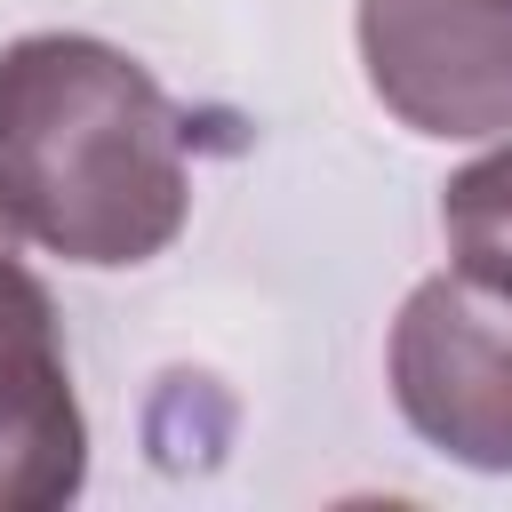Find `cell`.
Listing matches in <instances>:
<instances>
[{
  "label": "cell",
  "instance_id": "5b68a950",
  "mask_svg": "<svg viewBox=\"0 0 512 512\" xmlns=\"http://www.w3.org/2000/svg\"><path fill=\"white\" fill-rule=\"evenodd\" d=\"M440 232H448L456 272H472V280L512 296V144H496V152H480L472 168L448 176Z\"/></svg>",
  "mask_w": 512,
  "mask_h": 512
},
{
  "label": "cell",
  "instance_id": "277c9868",
  "mask_svg": "<svg viewBox=\"0 0 512 512\" xmlns=\"http://www.w3.org/2000/svg\"><path fill=\"white\" fill-rule=\"evenodd\" d=\"M24 216L0 192V512H56L88 480V416L72 400L56 304L24 264Z\"/></svg>",
  "mask_w": 512,
  "mask_h": 512
},
{
  "label": "cell",
  "instance_id": "7a4b0ae2",
  "mask_svg": "<svg viewBox=\"0 0 512 512\" xmlns=\"http://www.w3.org/2000/svg\"><path fill=\"white\" fill-rule=\"evenodd\" d=\"M392 400L424 448L472 472H512V296L472 272L408 288L384 352Z\"/></svg>",
  "mask_w": 512,
  "mask_h": 512
},
{
  "label": "cell",
  "instance_id": "6da1fadb",
  "mask_svg": "<svg viewBox=\"0 0 512 512\" xmlns=\"http://www.w3.org/2000/svg\"><path fill=\"white\" fill-rule=\"evenodd\" d=\"M0 192L64 264H152L192 216L184 112L128 48L24 32L0 48Z\"/></svg>",
  "mask_w": 512,
  "mask_h": 512
},
{
  "label": "cell",
  "instance_id": "3957f363",
  "mask_svg": "<svg viewBox=\"0 0 512 512\" xmlns=\"http://www.w3.org/2000/svg\"><path fill=\"white\" fill-rule=\"evenodd\" d=\"M360 64L416 136L512 128V0H360Z\"/></svg>",
  "mask_w": 512,
  "mask_h": 512
}]
</instances>
